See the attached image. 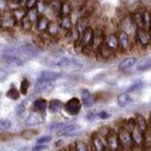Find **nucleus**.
<instances>
[{
	"mask_svg": "<svg viewBox=\"0 0 151 151\" xmlns=\"http://www.w3.org/2000/svg\"><path fill=\"white\" fill-rule=\"evenodd\" d=\"M117 37H119V43H120V48L122 50H129L130 49V38L129 35L124 32H119L117 34Z\"/></svg>",
	"mask_w": 151,
	"mask_h": 151,
	"instance_id": "nucleus-11",
	"label": "nucleus"
},
{
	"mask_svg": "<svg viewBox=\"0 0 151 151\" xmlns=\"http://www.w3.org/2000/svg\"><path fill=\"white\" fill-rule=\"evenodd\" d=\"M63 107H64L63 102H62L60 100H57V99L51 100L50 104H49V109H50L51 113H57V112H59Z\"/></svg>",
	"mask_w": 151,
	"mask_h": 151,
	"instance_id": "nucleus-26",
	"label": "nucleus"
},
{
	"mask_svg": "<svg viewBox=\"0 0 151 151\" xmlns=\"http://www.w3.org/2000/svg\"><path fill=\"white\" fill-rule=\"evenodd\" d=\"M136 40L138 41L139 44H142L143 47H148L151 44V37H150V34L147 29L144 28H138L137 32H136Z\"/></svg>",
	"mask_w": 151,
	"mask_h": 151,
	"instance_id": "nucleus-6",
	"label": "nucleus"
},
{
	"mask_svg": "<svg viewBox=\"0 0 151 151\" xmlns=\"http://www.w3.org/2000/svg\"><path fill=\"white\" fill-rule=\"evenodd\" d=\"M47 107H48V102H47L45 99H37L33 104V109L35 112H38V113L44 112L47 109Z\"/></svg>",
	"mask_w": 151,
	"mask_h": 151,
	"instance_id": "nucleus-20",
	"label": "nucleus"
},
{
	"mask_svg": "<svg viewBox=\"0 0 151 151\" xmlns=\"http://www.w3.org/2000/svg\"><path fill=\"white\" fill-rule=\"evenodd\" d=\"M121 28H122V32L127 33L128 35H130L132 33H136L137 32V26L135 23V21L132 19V15H129V17H126L124 19L122 20L121 22Z\"/></svg>",
	"mask_w": 151,
	"mask_h": 151,
	"instance_id": "nucleus-4",
	"label": "nucleus"
},
{
	"mask_svg": "<svg viewBox=\"0 0 151 151\" xmlns=\"http://www.w3.org/2000/svg\"><path fill=\"white\" fill-rule=\"evenodd\" d=\"M81 102L85 107H91L94 102V98L92 93L88 90H83L81 91Z\"/></svg>",
	"mask_w": 151,
	"mask_h": 151,
	"instance_id": "nucleus-16",
	"label": "nucleus"
},
{
	"mask_svg": "<svg viewBox=\"0 0 151 151\" xmlns=\"http://www.w3.org/2000/svg\"><path fill=\"white\" fill-rule=\"evenodd\" d=\"M50 141H51V136H43V137L37 139V144H44V143H48Z\"/></svg>",
	"mask_w": 151,
	"mask_h": 151,
	"instance_id": "nucleus-43",
	"label": "nucleus"
},
{
	"mask_svg": "<svg viewBox=\"0 0 151 151\" xmlns=\"http://www.w3.org/2000/svg\"><path fill=\"white\" fill-rule=\"evenodd\" d=\"M48 147L45 145V144H37V145H35L33 149H32V151H43L45 150Z\"/></svg>",
	"mask_w": 151,
	"mask_h": 151,
	"instance_id": "nucleus-45",
	"label": "nucleus"
},
{
	"mask_svg": "<svg viewBox=\"0 0 151 151\" xmlns=\"http://www.w3.org/2000/svg\"><path fill=\"white\" fill-rule=\"evenodd\" d=\"M1 1V13H4L5 11V0H0Z\"/></svg>",
	"mask_w": 151,
	"mask_h": 151,
	"instance_id": "nucleus-47",
	"label": "nucleus"
},
{
	"mask_svg": "<svg viewBox=\"0 0 151 151\" xmlns=\"http://www.w3.org/2000/svg\"><path fill=\"white\" fill-rule=\"evenodd\" d=\"M29 86H30V83L27 78H23L22 81H21V85H20V92L22 94H27L28 90H29Z\"/></svg>",
	"mask_w": 151,
	"mask_h": 151,
	"instance_id": "nucleus-34",
	"label": "nucleus"
},
{
	"mask_svg": "<svg viewBox=\"0 0 151 151\" xmlns=\"http://www.w3.org/2000/svg\"><path fill=\"white\" fill-rule=\"evenodd\" d=\"M95 117V114L94 113H90V114H87V119L88 120H93Z\"/></svg>",
	"mask_w": 151,
	"mask_h": 151,
	"instance_id": "nucleus-46",
	"label": "nucleus"
},
{
	"mask_svg": "<svg viewBox=\"0 0 151 151\" xmlns=\"http://www.w3.org/2000/svg\"><path fill=\"white\" fill-rule=\"evenodd\" d=\"M151 69V59H145L143 62H141L139 64H137L136 70L137 71H147Z\"/></svg>",
	"mask_w": 151,
	"mask_h": 151,
	"instance_id": "nucleus-31",
	"label": "nucleus"
},
{
	"mask_svg": "<svg viewBox=\"0 0 151 151\" xmlns=\"http://www.w3.org/2000/svg\"><path fill=\"white\" fill-rule=\"evenodd\" d=\"M49 26H50V21L45 17H41L36 22V28H37L38 32H47Z\"/></svg>",
	"mask_w": 151,
	"mask_h": 151,
	"instance_id": "nucleus-23",
	"label": "nucleus"
},
{
	"mask_svg": "<svg viewBox=\"0 0 151 151\" xmlns=\"http://www.w3.org/2000/svg\"><path fill=\"white\" fill-rule=\"evenodd\" d=\"M92 145L94 148V151H105V145H104L100 136L96 134L92 136Z\"/></svg>",
	"mask_w": 151,
	"mask_h": 151,
	"instance_id": "nucleus-24",
	"label": "nucleus"
},
{
	"mask_svg": "<svg viewBox=\"0 0 151 151\" xmlns=\"http://www.w3.org/2000/svg\"><path fill=\"white\" fill-rule=\"evenodd\" d=\"M28 12L24 11V7H21V8H15L12 11V14L14 15V18L17 19V21H21L26 15H27Z\"/></svg>",
	"mask_w": 151,
	"mask_h": 151,
	"instance_id": "nucleus-28",
	"label": "nucleus"
},
{
	"mask_svg": "<svg viewBox=\"0 0 151 151\" xmlns=\"http://www.w3.org/2000/svg\"><path fill=\"white\" fill-rule=\"evenodd\" d=\"M72 12V7L69 2H62V7H60V17H66V15H71Z\"/></svg>",
	"mask_w": 151,
	"mask_h": 151,
	"instance_id": "nucleus-29",
	"label": "nucleus"
},
{
	"mask_svg": "<svg viewBox=\"0 0 151 151\" xmlns=\"http://www.w3.org/2000/svg\"><path fill=\"white\" fill-rule=\"evenodd\" d=\"M22 1H24L23 7H26L28 11L32 8H35L38 4V0H22Z\"/></svg>",
	"mask_w": 151,
	"mask_h": 151,
	"instance_id": "nucleus-38",
	"label": "nucleus"
},
{
	"mask_svg": "<svg viewBox=\"0 0 151 151\" xmlns=\"http://www.w3.org/2000/svg\"><path fill=\"white\" fill-rule=\"evenodd\" d=\"M21 26H22V28H23L26 32H29V30L32 29V27H33V22H32V20L29 19L28 15H26L23 19L21 20Z\"/></svg>",
	"mask_w": 151,
	"mask_h": 151,
	"instance_id": "nucleus-32",
	"label": "nucleus"
},
{
	"mask_svg": "<svg viewBox=\"0 0 151 151\" xmlns=\"http://www.w3.org/2000/svg\"><path fill=\"white\" fill-rule=\"evenodd\" d=\"M87 28H88V17H80L76 23V30L81 36Z\"/></svg>",
	"mask_w": 151,
	"mask_h": 151,
	"instance_id": "nucleus-13",
	"label": "nucleus"
},
{
	"mask_svg": "<svg viewBox=\"0 0 151 151\" xmlns=\"http://www.w3.org/2000/svg\"><path fill=\"white\" fill-rule=\"evenodd\" d=\"M119 138H120V143L123 145V147H130L132 141V132H129L127 129L124 128H121L120 132H119Z\"/></svg>",
	"mask_w": 151,
	"mask_h": 151,
	"instance_id": "nucleus-8",
	"label": "nucleus"
},
{
	"mask_svg": "<svg viewBox=\"0 0 151 151\" xmlns=\"http://www.w3.org/2000/svg\"><path fill=\"white\" fill-rule=\"evenodd\" d=\"M27 15L29 17V19L32 20V22L34 23V22H37L38 21V9L35 7V8H32V9H29L28 11V13H27Z\"/></svg>",
	"mask_w": 151,
	"mask_h": 151,
	"instance_id": "nucleus-35",
	"label": "nucleus"
},
{
	"mask_svg": "<svg viewBox=\"0 0 151 151\" xmlns=\"http://www.w3.org/2000/svg\"><path fill=\"white\" fill-rule=\"evenodd\" d=\"M132 19L135 21L137 28H144V20H143V13L136 12L132 14Z\"/></svg>",
	"mask_w": 151,
	"mask_h": 151,
	"instance_id": "nucleus-27",
	"label": "nucleus"
},
{
	"mask_svg": "<svg viewBox=\"0 0 151 151\" xmlns=\"http://www.w3.org/2000/svg\"><path fill=\"white\" fill-rule=\"evenodd\" d=\"M132 141L134 143L136 144H141L143 142V132L141 130V128L136 124L135 127H132Z\"/></svg>",
	"mask_w": 151,
	"mask_h": 151,
	"instance_id": "nucleus-18",
	"label": "nucleus"
},
{
	"mask_svg": "<svg viewBox=\"0 0 151 151\" xmlns=\"http://www.w3.org/2000/svg\"><path fill=\"white\" fill-rule=\"evenodd\" d=\"M20 93L21 92H19L17 88H14V87H11L7 92H6V96L7 98H9L11 100H18L20 96Z\"/></svg>",
	"mask_w": 151,
	"mask_h": 151,
	"instance_id": "nucleus-33",
	"label": "nucleus"
},
{
	"mask_svg": "<svg viewBox=\"0 0 151 151\" xmlns=\"http://www.w3.org/2000/svg\"><path fill=\"white\" fill-rule=\"evenodd\" d=\"M136 62H137V59L135 57H127L123 60H121V63L119 64V70L120 71H127V70L132 69L136 64Z\"/></svg>",
	"mask_w": 151,
	"mask_h": 151,
	"instance_id": "nucleus-15",
	"label": "nucleus"
},
{
	"mask_svg": "<svg viewBox=\"0 0 151 151\" xmlns=\"http://www.w3.org/2000/svg\"><path fill=\"white\" fill-rule=\"evenodd\" d=\"M94 36H95L94 30L91 27H88L84 32V34L78 38V41L80 42V44H81L83 48H91V47H93V43H94Z\"/></svg>",
	"mask_w": 151,
	"mask_h": 151,
	"instance_id": "nucleus-2",
	"label": "nucleus"
},
{
	"mask_svg": "<svg viewBox=\"0 0 151 151\" xmlns=\"http://www.w3.org/2000/svg\"><path fill=\"white\" fill-rule=\"evenodd\" d=\"M14 1H22V0H14Z\"/></svg>",
	"mask_w": 151,
	"mask_h": 151,
	"instance_id": "nucleus-50",
	"label": "nucleus"
},
{
	"mask_svg": "<svg viewBox=\"0 0 151 151\" xmlns=\"http://www.w3.org/2000/svg\"><path fill=\"white\" fill-rule=\"evenodd\" d=\"M1 59L4 63L12 66H22L23 60L18 55H1Z\"/></svg>",
	"mask_w": 151,
	"mask_h": 151,
	"instance_id": "nucleus-9",
	"label": "nucleus"
},
{
	"mask_svg": "<svg viewBox=\"0 0 151 151\" xmlns=\"http://www.w3.org/2000/svg\"><path fill=\"white\" fill-rule=\"evenodd\" d=\"M143 87V83H136V84H134V85H132L128 90H127V92H135V91H138V90H141Z\"/></svg>",
	"mask_w": 151,
	"mask_h": 151,
	"instance_id": "nucleus-42",
	"label": "nucleus"
},
{
	"mask_svg": "<svg viewBox=\"0 0 151 151\" xmlns=\"http://www.w3.org/2000/svg\"><path fill=\"white\" fill-rule=\"evenodd\" d=\"M59 27L64 30H70L73 27L72 23V19L71 15H66V17H60V21H59Z\"/></svg>",
	"mask_w": 151,
	"mask_h": 151,
	"instance_id": "nucleus-19",
	"label": "nucleus"
},
{
	"mask_svg": "<svg viewBox=\"0 0 151 151\" xmlns=\"http://www.w3.org/2000/svg\"><path fill=\"white\" fill-rule=\"evenodd\" d=\"M76 151H88V147L84 142H77L76 143Z\"/></svg>",
	"mask_w": 151,
	"mask_h": 151,
	"instance_id": "nucleus-41",
	"label": "nucleus"
},
{
	"mask_svg": "<svg viewBox=\"0 0 151 151\" xmlns=\"http://www.w3.org/2000/svg\"><path fill=\"white\" fill-rule=\"evenodd\" d=\"M81 104L83 102L78 98H71L64 105V109L66 111V113L70 114V115H77V114H79V112H80Z\"/></svg>",
	"mask_w": 151,
	"mask_h": 151,
	"instance_id": "nucleus-3",
	"label": "nucleus"
},
{
	"mask_svg": "<svg viewBox=\"0 0 151 151\" xmlns=\"http://www.w3.org/2000/svg\"><path fill=\"white\" fill-rule=\"evenodd\" d=\"M135 119H136V124L141 128V130L142 132H145L147 130V121H145V117L143 115H141V114H137Z\"/></svg>",
	"mask_w": 151,
	"mask_h": 151,
	"instance_id": "nucleus-30",
	"label": "nucleus"
},
{
	"mask_svg": "<svg viewBox=\"0 0 151 151\" xmlns=\"http://www.w3.org/2000/svg\"><path fill=\"white\" fill-rule=\"evenodd\" d=\"M11 126H12V123H11V121H9V120H7V119H2V120L0 121V128H1V130L9 129V128H11Z\"/></svg>",
	"mask_w": 151,
	"mask_h": 151,
	"instance_id": "nucleus-40",
	"label": "nucleus"
},
{
	"mask_svg": "<svg viewBox=\"0 0 151 151\" xmlns=\"http://www.w3.org/2000/svg\"><path fill=\"white\" fill-rule=\"evenodd\" d=\"M41 123H43V116L38 113V112L30 114V115L26 119V126H28V127L38 126V124H41Z\"/></svg>",
	"mask_w": 151,
	"mask_h": 151,
	"instance_id": "nucleus-10",
	"label": "nucleus"
},
{
	"mask_svg": "<svg viewBox=\"0 0 151 151\" xmlns=\"http://www.w3.org/2000/svg\"><path fill=\"white\" fill-rule=\"evenodd\" d=\"M54 66H58L60 69H64V70H80L83 69V63L76 58H70V57H62V58H58L57 60L54 62V64H51Z\"/></svg>",
	"mask_w": 151,
	"mask_h": 151,
	"instance_id": "nucleus-1",
	"label": "nucleus"
},
{
	"mask_svg": "<svg viewBox=\"0 0 151 151\" xmlns=\"http://www.w3.org/2000/svg\"><path fill=\"white\" fill-rule=\"evenodd\" d=\"M148 32H149V34H150V37H151V27H150V29H149Z\"/></svg>",
	"mask_w": 151,
	"mask_h": 151,
	"instance_id": "nucleus-48",
	"label": "nucleus"
},
{
	"mask_svg": "<svg viewBox=\"0 0 151 151\" xmlns=\"http://www.w3.org/2000/svg\"><path fill=\"white\" fill-rule=\"evenodd\" d=\"M143 20H144V28L149 30L151 27V13L149 11H145L143 13Z\"/></svg>",
	"mask_w": 151,
	"mask_h": 151,
	"instance_id": "nucleus-36",
	"label": "nucleus"
},
{
	"mask_svg": "<svg viewBox=\"0 0 151 151\" xmlns=\"http://www.w3.org/2000/svg\"><path fill=\"white\" fill-rule=\"evenodd\" d=\"M119 143H120V138H119V134L114 132V130H109L107 134V145L111 151H117L119 149Z\"/></svg>",
	"mask_w": 151,
	"mask_h": 151,
	"instance_id": "nucleus-7",
	"label": "nucleus"
},
{
	"mask_svg": "<svg viewBox=\"0 0 151 151\" xmlns=\"http://www.w3.org/2000/svg\"><path fill=\"white\" fill-rule=\"evenodd\" d=\"M80 132V127L76 123H66L62 129L57 132L58 136H73Z\"/></svg>",
	"mask_w": 151,
	"mask_h": 151,
	"instance_id": "nucleus-5",
	"label": "nucleus"
},
{
	"mask_svg": "<svg viewBox=\"0 0 151 151\" xmlns=\"http://www.w3.org/2000/svg\"><path fill=\"white\" fill-rule=\"evenodd\" d=\"M58 32H59V26L56 24V23H50V26H49V28H48V33H49V35L55 36V35L58 34Z\"/></svg>",
	"mask_w": 151,
	"mask_h": 151,
	"instance_id": "nucleus-37",
	"label": "nucleus"
},
{
	"mask_svg": "<svg viewBox=\"0 0 151 151\" xmlns=\"http://www.w3.org/2000/svg\"><path fill=\"white\" fill-rule=\"evenodd\" d=\"M15 23H17V19L14 18L13 14H9L6 17H5V14H2V17H1V26L2 27L9 28V27H13Z\"/></svg>",
	"mask_w": 151,
	"mask_h": 151,
	"instance_id": "nucleus-21",
	"label": "nucleus"
},
{
	"mask_svg": "<svg viewBox=\"0 0 151 151\" xmlns=\"http://www.w3.org/2000/svg\"><path fill=\"white\" fill-rule=\"evenodd\" d=\"M21 48H22V51L26 55H28V56L35 57L40 55V49H38L35 44H33V43H24Z\"/></svg>",
	"mask_w": 151,
	"mask_h": 151,
	"instance_id": "nucleus-12",
	"label": "nucleus"
},
{
	"mask_svg": "<svg viewBox=\"0 0 151 151\" xmlns=\"http://www.w3.org/2000/svg\"><path fill=\"white\" fill-rule=\"evenodd\" d=\"M52 87V81H47V80H37L35 85V92L36 93H42Z\"/></svg>",
	"mask_w": 151,
	"mask_h": 151,
	"instance_id": "nucleus-17",
	"label": "nucleus"
},
{
	"mask_svg": "<svg viewBox=\"0 0 151 151\" xmlns=\"http://www.w3.org/2000/svg\"><path fill=\"white\" fill-rule=\"evenodd\" d=\"M106 44H107L112 50H116L117 47H120L117 35H115V34H109V35L107 36V38H106Z\"/></svg>",
	"mask_w": 151,
	"mask_h": 151,
	"instance_id": "nucleus-22",
	"label": "nucleus"
},
{
	"mask_svg": "<svg viewBox=\"0 0 151 151\" xmlns=\"http://www.w3.org/2000/svg\"><path fill=\"white\" fill-rule=\"evenodd\" d=\"M59 151H66V150H65V149H60Z\"/></svg>",
	"mask_w": 151,
	"mask_h": 151,
	"instance_id": "nucleus-49",
	"label": "nucleus"
},
{
	"mask_svg": "<svg viewBox=\"0 0 151 151\" xmlns=\"http://www.w3.org/2000/svg\"><path fill=\"white\" fill-rule=\"evenodd\" d=\"M60 73L55 71H42L38 76V80H47V81H55L60 78Z\"/></svg>",
	"mask_w": 151,
	"mask_h": 151,
	"instance_id": "nucleus-14",
	"label": "nucleus"
},
{
	"mask_svg": "<svg viewBox=\"0 0 151 151\" xmlns=\"http://www.w3.org/2000/svg\"><path fill=\"white\" fill-rule=\"evenodd\" d=\"M150 126H151V116H150Z\"/></svg>",
	"mask_w": 151,
	"mask_h": 151,
	"instance_id": "nucleus-51",
	"label": "nucleus"
},
{
	"mask_svg": "<svg viewBox=\"0 0 151 151\" xmlns=\"http://www.w3.org/2000/svg\"><path fill=\"white\" fill-rule=\"evenodd\" d=\"M116 102H117V106H120V107H124V106H127L129 102H130V96L128 94V92H126V93H121V94L117 96V99H116Z\"/></svg>",
	"mask_w": 151,
	"mask_h": 151,
	"instance_id": "nucleus-25",
	"label": "nucleus"
},
{
	"mask_svg": "<svg viewBox=\"0 0 151 151\" xmlns=\"http://www.w3.org/2000/svg\"><path fill=\"white\" fill-rule=\"evenodd\" d=\"M24 111H26V104H24V102H21V104H19V105L15 107V114H17L19 117H21V116L24 114Z\"/></svg>",
	"mask_w": 151,
	"mask_h": 151,
	"instance_id": "nucleus-39",
	"label": "nucleus"
},
{
	"mask_svg": "<svg viewBox=\"0 0 151 151\" xmlns=\"http://www.w3.org/2000/svg\"><path fill=\"white\" fill-rule=\"evenodd\" d=\"M98 116H99L100 119H102V120H106V119L111 117V114L107 113V112H105V111H101V112L98 113Z\"/></svg>",
	"mask_w": 151,
	"mask_h": 151,
	"instance_id": "nucleus-44",
	"label": "nucleus"
}]
</instances>
